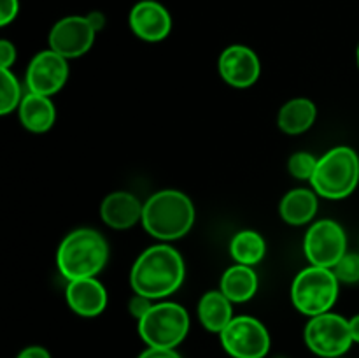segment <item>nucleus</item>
I'll return each instance as SVG.
<instances>
[{
  "mask_svg": "<svg viewBox=\"0 0 359 358\" xmlns=\"http://www.w3.org/2000/svg\"><path fill=\"white\" fill-rule=\"evenodd\" d=\"M184 258L167 242L149 246L139 255L130 270V284L133 293L153 300L175 293L184 283Z\"/></svg>",
  "mask_w": 359,
  "mask_h": 358,
  "instance_id": "nucleus-1",
  "label": "nucleus"
},
{
  "mask_svg": "<svg viewBox=\"0 0 359 358\" xmlns=\"http://www.w3.org/2000/svg\"><path fill=\"white\" fill-rule=\"evenodd\" d=\"M193 200L181 190H160L144 202L142 227L151 237L161 242L184 237L195 225Z\"/></svg>",
  "mask_w": 359,
  "mask_h": 358,
  "instance_id": "nucleus-2",
  "label": "nucleus"
},
{
  "mask_svg": "<svg viewBox=\"0 0 359 358\" xmlns=\"http://www.w3.org/2000/svg\"><path fill=\"white\" fill-rule=\"evenodd\" d=\"M109 260V244L95 228H76L56 249V265L67 281L95 277Z\"/></svg>",
  "mask_w": 359,
  "mask_h": 358,
  "instance_id": "nucleus-3",
  "label": "nucleus"
},
{
  "mask_svg": "<svg viewBox=\"0 0 359 358\" xmlns=\"http://www.w3.org/2000/svg\"><path fill=\"white\" fill-rule=\"evenodd\" d=\"M312 190L328 200H342L353 195L359 185V157L349 146H337L326 151L318 161Z\"/></svg>",
  "mask_w": 359,
  "mask_h": 358,
  "instance_id": "nucleus-4",
  "label": "nucleus"
},
{
  "mask_svg": "<svg viewBox=\"0 0 359 358\" xmlns=\"http://www.w3.org/2000/svg\"><path fill=\"white\" fill-rule=\"evenodd\" d=\"M340 281L333 269L309 265L294 276L291 284V302L302 314L314 318L332 311L339 300Z\"/></svg>",
  "mask_w": 359,
  "mask_h": 358,
  "instance_id": "nucleus-5",
  "label": "nucleus"
},
{
  "mask_svg": "<svg viewBox=\"0 0 359 358\" xmlns=\"http://www.w3.org/2000/svg\"><path fill=\"white\" fill-rule=\"evenodd\" d=\"M139 336L147 347L175 350L189 332V314L177 302H154L142 319H139Z\"/></svg>",
  "mask_w": 359,
  "mask_h": 358,
  "instance_id": "nucleus-6",
  "label": "nucleus"
},
{
  "mask_svg": "<svg viewBox=\"0 0 359 358\" xmlns=\"http://www.w3.org/2000/svg\"><path fill=\"white\" fill-rule=\"evenodd\" d=\"M304 340L321 358H342L354 344L349 319L332 311L309 319Z\"/></svg>",
  "mask_w": 359,
  "mask_h": 358,
  "instance_id": "nucleus-7",
  "label": "nucleus"
},
{
  "mask_svg": "<svg viewBox=\"0 0 359 358\" xmlns=\"http://www.w3.org/2000/svg\"><path fill=\"white\" fill-rule=\"evenodd\" d=\"M223 350L231 358H265L272 339L266 326L255 316H235L219 333Z\"/></svg>",
  "mask_w": 359,
  "mask_h": 358,
  "instance_id": "nucleus-8",
  "label": "nucleus"
},
{
  "mask_svg": "<svg viewBox=\"0 0 359 358\" xmlns=\"http://www.w3.org/2000/svg\"><path fill=\"white\" fill-rule=\"evenodd\" d=\"M304 253L309 263L333 269L347 253V235L335 220H319L309 227L304 239Z\"/></svg>",
  "mask_w": 359,
  "mask_h": 358,
  "instance_id": "nucleus-9",
  "label": "nucleus"
},
{
  "mask_svg": "<svg viewBox=\"0 0 359 358\" xmlns=\"http://www.w3.org/2000/svg\"><path fill=\"white\" fill-rule=\"evenodd\" d=\"M69 74V60L53 49H44L37 53L28 63L25 84L32 93L51 97L65 86Z\"/></svg>",
  "mask_w": 359,
  "mask_h": 358,
  "instance_id": "nucleus-10",
  "label": "nucleus"
},
{
  "mask_svg": "<svg viewBox=\"0 0 359 358\" xmlns=\"http://www.w3.org/2000/svg\"><path fill=\"white\" fill-rule=\"evenodd\" d=\"M97 30L88 16H67L53 25L49 32V49L74 60L86 55L95 42Z\"/></svg>",
  "mask_w": 359,
  "mask_h": 358,
  "instance_id": "nucleus-11",
  "label": "nucleus"
},
{
  "mask_svg": "<svg viewBox=\"0 0 359 358\" xmlns=\"http://www.w3.org/2000/svg\"><path fill=\"white\" fill-rule=\"evenodd\" d=\"M217 72L230 86L244 90L259 79L262 63L258 55L244 44L228 46L217 60Z\"/></svg>",
  "mask_w": 359,
  "mask_h": 358,
  "instance_id": "nucleus-12",
  "label": "nucleus"
},
{
  "mask_svg": "<svg viewBox=\"0 0 359 358\" xmlns=\"http://www.w3.org/2000/svg\"><path fill=\"white\" fill-rule=\"evenodd\" d=\"M133 34L146 42H161L170 35L172 16L156 0H140L132 7L128 16Z\"/></svg>",
  "mask_w": 359,
  "mask_h": 358,
  "instance_id": "nucleus-13",
  "label": "nucleus"
},
{
  "mask_svg": "<svg viewBox=\"0 0 359 358\" xmlns=\"http://www.w3.org/2000/svg\"><path fill=\"white\" fill-rule=\"evenodd\" d=\"M65 300L76 314L95 318L107 307V290L97 277H83L67 283Z\"/></svg>",
  "mask_w": 359,
  "mask_h": 358,
  "instance_id": "nucleus-14",
  "label": "nucleus"
},
{
  "mask_svg": "<svg viewBox=\"0 0 359 358\" xmlns=\"http://www.w3.org/2000/svg\"><path fill=\"white\" fill-rule=\"evenodd\" d=\"M144 204L130 192H112L102 200L100 216L107 227L114 230H126L142 221Z\"/></svg>",
  "mask_w": 359,
  "mask_h": 358,
  "instance_id": "nucleus-15",
  "label": "nucleus"
},
{
  "mask_svg": "<svg viewBox=\"0 0 359 358\" xmlns=\"http://www.w3.org/2000/svg\"><path fill=\"white\" fill-rule=\"evenodd\" d=\"M20 121L28 132L44 133L56 123V107L51 97L27 91L18 107Z\"/></svg>",
  "mask_w": 359,
  "mask_h": 358,
  "instance_id": "nucleus-16",
  "label": "nucleus"
},
{
  "mask_svg": "<svg viewBox=\"0 0 359 358\" xmlns=\"http://www.w3.org/2000/svg\"><path fill=\"white\" fill-rule=\"evenodd\" d=\"M318 193L312 188L290 190L279 204V214L291 227H302L314 220L318 213Z\"/></svg>",
  "mask_w": 359,
  "mask_h": 358,
  "instance_id": "nucleus-17",
  "label": "nucleus"
},
{
  "mask_svg": "<svg viewBox=\"0 0 359 358\" xmlns=\"http://www.w3.org/2000/svg\"><path fill=\"white\" fill-rule=\"evenodd\" d=\"M231 304L233 302L224 297L221 290L205 291L198 302V319L203 329L219 336L235 318Z\"/></svg>",
  "mask_w": 359,
  "mask_h": 358,
  "instance_id": "nucleus-18",
  "label": "nucleus"
},
{
  "mask_svg": "<svg viewBox=\"0 0 359 358\" xmlns=\"http://www.w3.org/2000/svg\"><path fill=\"white\" fill-rule=\"evenodd\" d=\"M219 290L233 304H244L251 300L258 291V274L252 267L235 263L228 267L221 276Z\"/></svg>",
  "mask_w": 359,
  "mask_h": 358,
  "instance_id": "nucleus-19",
  "label": "nucleus"
},
{
  "mask_svg": "<svg viewBox=\"0 0 359 358\" xmlns=\"http://www.w3.org/2000/svg\"><path fill=\"white\" fill-rule=\"evenodd\" d=\"M318 118V107L305 97L291 98L277 114V126L287 135H300L307 132Z\"/></svg>",
  "mask_w": 359,
  "mask_h": 358,
  "instance_id": "nucleus-20",
  "label": "nucleus"
},
{
  "mask_svg": "<svg viewBox=\"0 0 359 358\" xmlns=\"http://www.w3.org/2000/svg\"><path fill=\"white\" fill-rule=\"evenodd\" d=\"M230 255L235 263L255 267L265 258L266 242L262 234L255 230H241L230 242Z\"/></svg>",
  "mask_w": 359,
  "mask_h": 358,
  "instance_id": "nucleus-21",
  "label": "nucleus"
},
{
  "mask_svg": "<svg viewBox=\"0 0 359 358\" xmlns=\"http://www.w3.org/2000/svg\"><path fill=\"white\" fill-rule=\"evenodd\" d=\"M2 77H0V114L7 116L20 107L23 100V91L18 77L11 72V69H0Z\"/></svg>",
  "mask_w": 359,
  "mask_h": 358,
  "instance_id": "nucleus-22",
  "label": "nucleus"
},
{
  "mask_svg": "<svg viewBox=\"0 0 359 358\" xmlns=\"http://www.w3.org/2000/svg\"><path fill=\"white\" fill-rule=\"evenodd\" d=\"M318 161L319 158H316L309 151H298V153L291 154L287 160V171L298 181H311L314 178Z\"/></svg>",
  "mask_w": 359,
  "mask_h": 358,
  "instance_id": "nucleus-23",
  "label": "nucleus"
},
{
  "mask_svg": "<svg viewBox=\"0 0 359 358\" xmlns=\"http://www.w3.org/2000/svg\"><path fill=\"white\" fill-rule=\"evenodd\" d=\"M333 272L340 283L354 284L359 283V253L347 251L340 262L333 267Z\"/></svg>",
  "mask_w": 359,
  "mask_h": 358,
  "instance_id": "nucleus-24",
  "label": "nucleus"
},
{
  "mask_svg": "<svg viewBox=\"0 0 359 358\" xmlns=\"http://www.w3.org/2000/svg\"><path fill=\"white\" fill-rule=\"evenodd\" d=\"M153 305H154L153 298L144 297V295H139V293H133V297L130 298L128 302V311L130 314L139 321V319H142L144 316L149 312V309L153 307Z\"/></svg>",
  "mask_w": 359,
  "mask_h": 358,
  "instance_id": "nucleus-25",
  "label": "nucleus"
},
{
  "mask_svg": "<svg viewBox=\"0 0 359 358\" xmlns=\"http://www.w3.org/2000/svg\"><path fill=\"white\" fill-rule=\"evenodd\" d=\"M20 13V0H0V27H7Z\"/></svg>",
  "mask_w": 359,
  "mask_h": 358,
  "instance_id": "nucleus-26",
  "label": "nucleus"
},
{
  "mask_svg": "<svg viewBox=\"0 0 359 358\" xmlns=\"http://www.w3.org/2000/svg\"><path fill=\"white\" fill-rule=\"evenodd\" d=\"M16 62V46L7 39L0 41V69H11Z\"/></svg>",
  "mask_w": 359,
  "mask_h": 358,
  "instance_id": "nucleus-27",
  "label": "nucleus"
},
{
  "mask_svg": "<svg viewBox=\"0 0 359 358\" xmlns=\"http://www.w3.org/2000/svg\"><path fill=\"white\" fill-rule=\"evenodd\" d=\"M137 358H182L175 350H165V347H147Z\"/></svg>",
  "mask_w": 359,
  "mask_h": 358,
  "instance_id": "nucleus-28",
  "label": "nucleus"
},
{
  "mask_svg": "<svg viewBox=\"0 0 359 358\" xmlns=\"http://www.w3.org/2000/svg\"><path fill=\"white\" fill-rule=\"evenodd\" d=\"M16 358H51V354L42 346H28L21 350Z\"/></svg>",
  "mask_w": 359,
  "mask_h": 358,
  "instance_id": "nucleus-29",
  "label": "nucleus"
},
{
  "mask_svg": "<svg viewBox=\"0 0 359 358\" xmlns=\"http://www.w3.org/2000/svg\"><path fill=\"white\" fill-rule=\"evenodd\" d=\"M86 16H88V20L91 21V25H93L95 30L97 32H100L102 28L105 27V16H104V13H100V11H91V13L86 14Z\"/></svg>",
  "mask_w": 359,
  "mask_h": 358,
  "instance_id": "nucleus-30",
  "label": "nucleus"
},
{
  "mask_svg": "<svg viewBox=\"0 0 359 358\" xmlns=\"http://www.w3.org/2000/svg\"><path fill=\"white\" fill-rule=\"evenodd\" d=\"M349 325H351V333H353L354 343L359 344V314L353 316V318L349 319Z\"/></svg>",
  "mask_w": 359,
  "mask_h": 358,
  "instance_id": "nucleus-31",
  "label": "nucleus"
},
{
  "mask_svg": "<svg viewBox=\"0 0 359 358\" xmlns=\"http://www.w3.org/2000/svg\"><path fill=\"white\" fill-rule=\"evenodd\" d=\"M356 58H358V67H359V46H358V51H356Z\"/></svg>",
  "mask_w": 359,
  "mask_h": 358,
  "instance_id": "nucleus-32",
  "label": "nucleus"
},
{
  "mask_svg": "<svg viewBox=\"0 0 359 358\" xmlns=\"http://www.w3.org/2000/svg\"><path fill=\"white\" fill-rule=\"evenodd\" d=\"M277 358H284V357H277Z\"/></svg>",
  "mask_w": 359,
  "mask_h": 358,
  "instance_id": "nucleus-33",
  "label": "nucleus"
}]
</instances>
